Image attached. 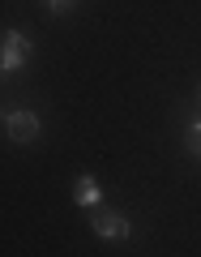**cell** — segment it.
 Masks as SVG:
<instances>
[{
	"label": "cell",
	"instance_id": "7",
	"mask_svg": "<svg viewBox=\"0 0 201 257\" xmlns=\"http://www.w3.org/2000/svg\"><path fill=\"white\" fill-rule=\"evenodd\" d=\"M0 120H5V111H0Z\"/></svg>",
	"mask_w": 201,
	"mask_h": 257
},
{
	"label": "cell",
	"instance_id": "2",
	"mask_svg": "<svg viewBox=\"0 0 201 257\" xmlns=\"http://www.w3.org/2000/svg\"><path fill=\"white\" fill-rule=\"evenodd\" d=\"M94 236L107 240V244H120V240H133V223L120 210H99L94 214Z\"/></svg>",
	"mask_w": 201,
	"mask_h": 257
},
{
	"label": "cell",
	"instance_id": "5",
	"mask_svg": "<svg viewBox=\"0 0 201 257\" xmlns=\"http://www.w3.org/2000/svg\"><path fill=\"white\" fill-rule=\"evenodd\" d=\"M69 5H73V0H47V9H52V13H64Z\"/></svg>",
	"mask_w": 201,
	"mask_h": 257
},
{
	"label": "cell",
	"instance_id": "3",
	"mask_svg": "<svg viewBox=\"0 0 201 257\" xmlns=\"http://www.w3.org/2000/svg\"><path fill=\"white\" fill-rule=\"evenodd\" d=\"M5 128H9L13 142H22V146H26V142L39 138V116H35L30 107H18V111H9V116H5Z\"/></svg>",
	"mask_w": 201,
	"mask_h": 257
},
{
	"label": "cell",
	"instance_id": "1",
	"mask_svg": "<svg viewBox=\"0 0 201 257\" xmlns=\"http://www.w3.org/2000/svg\"><path fill=\"white\" fill-rule=\"evenodd\" d=\"M30 52H35V43H30L22 30H5V35H0V73H18V69H26Z\"/></svg>",
	"mask_w": 201,
	"mask_h": 257
},
{
	"label": "cell",
	"instance_id": "6",
	"mask_svg": "<svg viewBox=\"0 0 201 257\" xmlns=\"http://www.w3.org/2000/svg\"><path fill=\"white\" fill-rule=\"evenodd\" d=\"M192 138H197V150H201V120H197V124H192Z\"/></svg>",
	"mask_w": 201,
	"mask_h": 257
},
{
	"label": "cell",
	"instance_id": "4",
	"mask_svg": "<svg viewBox=\"0 0 201 257\" xmlns=\"http://www.w3.org/2000/svg\"><path fill=\"white\" fill-rule=\"evenodd\" d=\"M73 202L86 206V210L103 206V189H99V180H94V176H77V184H73Z\"/></svg>",
	"mask_w": 201,
	"mask_h": 257
}]
</instances>
